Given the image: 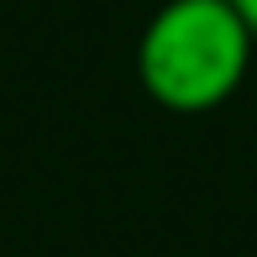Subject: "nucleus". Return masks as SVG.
<instances>
[{
    "label": "nucleus",
    "mask_w": 257,
    "mask_h": 257,
    "mask_svg": "<svg viewBox=\"0 0 257 257\" xmlns=\"http://www.w3.org/2000/svg\"><path fill=\"white\" fill-rule=\"evenodd\" d=\"M231 6L241 11V21H247V27H252V37H257V0H231Z\"/></svg>",
    "instance_id": "obj_2"
},
{
    "label": "nucleus",
    "mask_w": 257,
    "mask_h": 257,
    "mask_svg": "<svg viewBox=\"0 0 257 257\" xmlns=\"http://www.w3.org/2000/svg\"><path fill=\"white\" fill-rule=\"evenodd\" d=\"M252 48L257 37L231 0H168L137 42V79L163 110L200 115L241 89Z\"/></svg>",
    "instance_id": "obj_1"
}]
</instances>
